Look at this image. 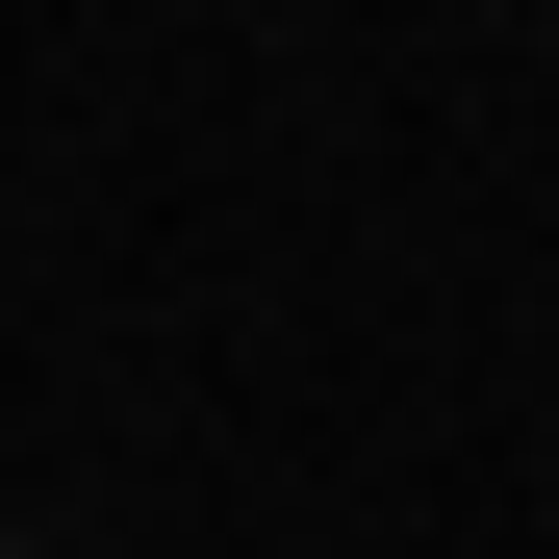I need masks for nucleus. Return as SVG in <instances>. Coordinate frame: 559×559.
<instances>
[{"instance_id": "nucleus-1", "label": "nucleus", "mask_w": 559, "mask_h": 559, "mask_svg": "<svg viewBox=\"0 0 559 559\" xmlns=\"http://www.w3.org/2000/svg\"><path fill=\"white\" fill-rule=\"evenodd\" d=\"M0 559H26V534H0Z\"/></svg>"}]
</instances>
